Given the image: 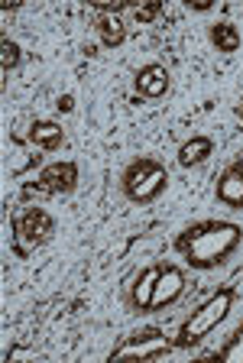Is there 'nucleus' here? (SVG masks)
<instances>
[{"mask_svg": "<svg viewBox=\"0 0 243 363\" xmlns=\"http://www.w3.org/2000/svg\"><path fill=\"white\" fill-rule=\"evenodd\" d=\"M211 152H214L211 136H191V140H185V143L179 146V166L182 169L201 166V162L211 159Z\"/></svg>", "mask_w": 243, "mask_h": 363, "instance_id": "obj_12", "label": "nucleus"}, {"mask_svg": "<svg viewBox=\"0 0 243 363\" xmlns=\"http://www.w3.org/2000/svg\"><path fill=\"white\" fill-rule=\"evenodd\" d=\"M137 94L146 101H159L169 94V84H172V78H169V68L159 65V62H152V65H143L137 72Z\"/></svg>", "mask_w": 243, "mask_h": 363, "instance_id": "obj_9", "label": "nucleus"}, {"mask_svg": "<svg viewBox=\"0 0 243 363\" xmlns=\"http://www.w3.org/2000/svg\"><path fill=\"white\" fill-rule=\"evenodd\" d=\"M20 59H23L20 45H16L13 39H4V43H0V68H4V75H7L10 68L20 65Z\"/></svg>", "mask_w": 243, "mask_h": 363, "instance_id": "obj_15", "label": "nucleus"}, {"mask_svg": "<svg viewBox=\"0 0 243 363\" xmlns=\"http://www.w3.org/2000/svg\"><path fill=\"white\" fill-rule=\"evenodd\" d=\"M243 243V227L234 220H195L175 237V250L191 269H217Z\"/></svg>", "mask_w": 243, "mask_h": 363, "instance_id": "obj_1", "label": "nucleus"}, {"mask_svg": "<svg viewBox=\"0 0 243 363\" xmlns=\"http://www.w3.org/2000/svg\"><path fill=\"white\" fill-rule=\"evenodd\" d=\"M169 169L152 156H137L120 172V195L133 204H149L166 191Z\"/></svg>", "mask_w": 243, "mask_h": 363, "instance_id": "obj_3", "label": "nucleus"}, {"mask_svg": "<svg viewBox=\"0 0 243 363\" xmlns=\"http://www.w3.org/2000/svg\"><path fill=\"white\" fill-rule=\"evenodd\" d=\"M94 33H98L104 49H117L127 39V23L120 20V13H98L94 16Z\"/></svg>", "mask_w": 243, "mask_h": 363, "instance_id": "obj_11", "label": "nucleus"}, {"mask_svg": "<svg viewBox=\"0 0 243 363\" xmlns=\"http://www.w3.org/2000/svg\"><path fill=\"white\" fill-rule=\"evenodd\" d=\"M208 36H211V45L217 52H237V49H240V30H237L230 20L214 23Z\"/></svg>", "mask_w": 243, "mask_h": 363, "instance_id": "obj_14", "label": "nucleus"}, {"mask_svg": "<svg viewBox=\"0 0 243 363\" xmlns=\"http://www.w3.org/2000/svg\"><path fill=\"white\" fill-rule=\"evenodd\" d=\"M78 185V166L72 159H59L52 166H46L39 172V179L33 185L23 189V198H59V195H72Z\"/></svg>", "mask_w": 243, "mask_h": 363, "instance_id": "obj_6", "label": "nucleus"}, {"mask_svg": "<svg viewBox=\"0 0 243 363\" xmlns=\"http://www.w3.org/2000/svg\"><path fill=\"white\" fill-rule=\"evenodd\" d=\"M237 117H240V121H243V104H240V107H237Z\"/></svg>", "mask_w": 243, "mask_h": 363, "instance_id": "obj_21", "label": "nucleus"}, {"mask_svg": "<svg viewBox=\"0 0 243 363\" xmlns=\"http://www.w3.org/2000/svg\"><path fill=\"white\" fill-rule=\"evenodd\" d=\"M234 169H237V166H234ZM237 172H240V175H243V169H237Z\"/></svg>", "mask_w": 243, "mask_h": 363, "instance_id": "obj_22", "label": "nucleus"}, {"mask_svg": "<svg viewBox=\"0 0 243 363\" xmlns=\"http://www.w3.org/2000/svg\"><path fill=\"white\" fill-rule=\"evenodd\" d=\"M188 7L198 10V13H205V10H211V4H208V0H188Z\"/></svg>", "mask_w": 243, "mask_h": 363, "instance_id": "obj_19", "label": "nucleus"}, {"mask_svg": "<svg viewBox=\"0 0 243 363\" xmlns=\"http://www.w3.org/2000/svg\"><path fill=\"white\" fill-rule=\"evenodd\" d=\"M159 13H162V4H143V7L133 10V20L137 23H152Z\"/></svg>", "mask_w": 243, "mask_h": 363, "instance_id": "obj_17", "label": "nucleus"}, {"mask_svg": "<svg viewBox=\"0 0 243 363\" xmlns=\"http://www.w3.org/2000/svg\"><path fill=\"white\" fill-rule=\"evenodd\" d=\"M230 166H237V169H243V152H240V156H237V159H234V162H230Z\"/></svg>", "mask_w": 243, "mask_h": 363, "instance_id": "obj_20", "label": "nucleus"}, {"mask_svg": "<svg viewBox=\"0 0 243 363\" xmlns=\"http://www.w3.org/2000/svg\"><path fill=\"white\" fill-rule=\"evenodd\" d=\"M26 140H30V146H36V150L55 152L65 146V130L55 121H33L30 130H26Z\"/></svg>", "mask_w": 243, "mask_h": 363, "instance_id": "obj_10", "label": "nucleus"}, {"mask_svg": "<svg viewBox=\"0 0 243 363\" xmlns=\"http://www.w3.org/2000/svg\"><path fill=\"white\" fill-rule=\"evenodd\" d=\"M220 360H227V363H243V325L237 328V334L230 337V344L224 350H220Z\"/></svg>", "mask_w": 243, "mask_h": 363, "instance_id": "obj_16", "label": "nucleus"}, {"mask_svg": "<svg viewBox=\"0 0 243 363\" xmlns=\"http://www.w3.org/2000/svg\"><path fill=\"white\" fill-rule=\"evenodd\" d=\"M55 107H59L62 113H72V111H75V98H72V94H59V101H55Z\"/></svg>", "mask_w": 243, "mask_h": 363, "instance_id": "obj_18", "label": "nucleus"}, {"mask_svg": "<svg viewBox=\"0 0 243 363\" xmlns=\"http://www.w3.org/2000/svg\"><path fill=\"white\" fill-rule=\"evenodd\" d=\"M188 289V276H185L182 266L175 263H162L159 282H156V292H152V308L149 311H162L169 305H175Z\"/></svg>", "mask_w": 243, "mask_h": 363, "instance_id": "obj_8", "label": "nucleus"}, {"mask_svg": "<svg viewBox=\"0 0 243 363\" xmlns=\"http://www.w3.org/2000/svg\"><path fill=\"white\" fill-rule=\"evenodd\" d=\"M172 350H175V340L162 328H140L130 337H123V344H117L111 350V363L114 360H159V357L172 354Z\"/></svg>", "mask_w": 243, "mask_h": 363, "instance_id": "obj_4", "label": "nucleus"}, {"mask_svg": "<svg viewBox=\"0 0 243 363\" xmlns=\"http://www.w3.org/2000/svg\"><path fill=\"white\" fill-rule=\"evenodd\" d=\"M159 272H162V263H149L140 272H133V279L127 282V295H123V298H127V308L133 311V315L152 308V292H156Z\"/></svg>", "mask_w": 243, "mask_h": 363, "instance_id": "obj_7", "label": "nucleus"}, {"mask_svg": "<svg viewBox=\"0 0 243 363\" xmlns=\"http://www.w3.org/2000/svg\"><path fill=\"white\" fill-rule=\"evenodd\" d=\"M55 234V220L46 208H23L13 218V240H16V253L26 257V247H43L49 243Z\"/></svg>", "mask_w": 243, "mask_h": 363, "instance_id": "obj_5", "label": "nucleus"}, {"mask_svg": "<svg viewBox=\"0 0 243 363\" xmlns=\"http://www.w3.org/2000/svg\"><path fill=\"white\" fill-rule=\"evenodd\" d=\"M217 201L227 208H243V175L234 166H227L217 179Z\"/></svg>", "mask_w": 243, "mask_h": 363, "instance_id": "obj_13", "label": "nucleus"}, {"mask_svg": "<svg viewBox=\"0 0 243 363\" xmlns=\"http://www.w3.org/2000/svg\"><path fill=\"white\" fill-rule=\"evenodd\" d=\"M234 298H237L234 286H224V289H217L205 305H198V308L182 321L179 334H175V347H195V344H201V340L230 315Z\"/></svg>", "mask_w": 243, "mask_h": 363, "instance_id": "obj_2", "label": "nucleus"}]
</instances>
